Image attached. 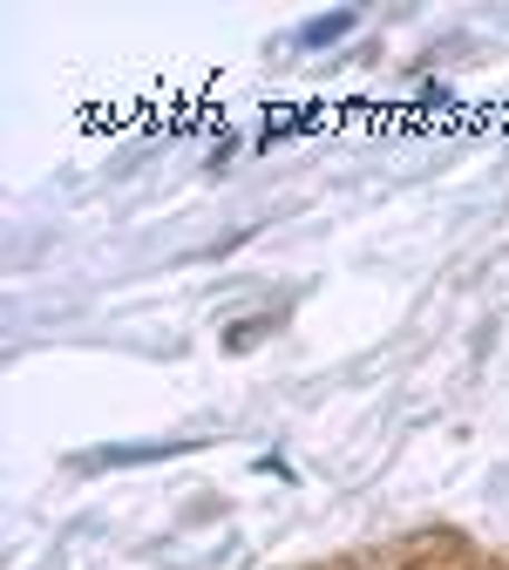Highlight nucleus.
<instances>
[{
	"mask_svg": "<svg viewBox=\"0 0 509 570\" xmlns=\"http://www.w3.org/2000/svg\"><path fill=\"white\" fill-rule=\"evenodd\" d=\"M353 8H340V14H313L306 28H300V48H326V41H340V35H353Z\"/></svg>",
	"mask_w": 509,
	"mask_h": 570,
	"instance_id": "nucleus-1",
	"label": "nucleus"
}]
</instances>
